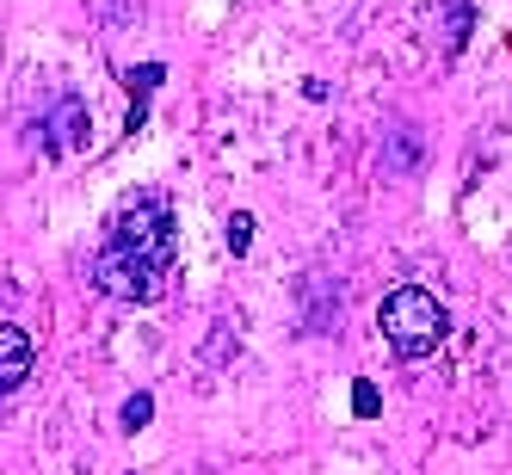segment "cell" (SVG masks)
<instances>
[{
	"label": "cell",
	"instance_id": "obj_9",
	"mask_svg": "<svg viewBox=\"0 0 512 475\" xmlns=\"http://www.w3.org/2000/svg\"><path fill=\"white\" fill-rule=\"evenodd\" d=\"M469 19H475L469 0H451V31H445V44H451V50H463V44H469Z\"/></svg>",
	"mask_w": 512,
	"mask_h": 475
},
{
	"label": "cell",
	"instance_id": "obj_11",
	"mask_svg": "<svg viewBox=\"0 0 512 475\" xmlns=\"http://www.w3.org/2000/svg\"><path fill=\"white\" fill-rule=\"evenodd\" d=\"M149 420H155V395H130L124 401V432H142Z\"/></svg>",
	"mask_w": 512,
	"mask_h": 475
},
{
	"label": "cell",
	"instance_id": "obj_12",
	"mask_svg": "<svg viewBox=\"0 0 512 475\" xmlns=\"http://www.w3.org/2000/svg\"><path fill=\"white\" fill-rule=\"evenodd\" d=\"M247 247H253V216H247V210H235V216H229V253L241 260Z\"/></svg>",
	"mask_w": 512,
	"mask_h": 475
},
{
	"label": "cell",
	"instance_id": "obj_3",
	"mask_svg": "<svg viewBox=\"0 0 512 475\" xmlns=\"http://www.w3.org/2000/svg\"><path fill=\"white\" fill-rule=\"evenodd\" d=\"M112 241H130V247H149V253H167L173 260V210L161 192H130L112 216Z\"/></svg>",
	"mask_w": 512,
	"mask_h": 475
},
{
	"label": "cell",
	"instance_id": "obj_4",
	"mask_svg": "<svg viewBox=\"0 0 512 475\" xmlns=\"http://www.w3.org/2000/svg\"><path fill=\"white\" fill-rule=\"evenodd\" d=\"M44 136V149L50 155H75V149H87V130H93V112H87V99L81 93H62V105H56V118L50 124H38Z\"/></svg>",
	"mask_w": 512,
	"mask_h": 475
},
{
	"label": "cell",
	"instance_id": "obj_1",
	"mask_svg": "<svg viewBox=\"0 0 512 475\" xmlns=\"http://www.w3.org/2000/svg\"><path fill=\"white\" fill-rule=\"evenodd\" d=\"M377 327H383V340L395 346V358H432L438 346H445V334H451V309L438 303L432 290L401 284V290L383 297Z\"/></svg>",
	"mask_w": 512,
	"mask_h": 475
},
{
	"label": "cell",
	"instance_id": "obj_6",
	"mask_svg": "<svg viewBox=\"0 0 512 475\" xmlns=\"http://www.w3.org/2000/svg\"><path fill=\"white\" fill-rule=\"evenodd\" d=\"M303 297H309V315H303V321H309V334H327V327L340 321V284L315 272V278L303 284Z\"/></svg>",
	"mask_w": 512,
	"mask_h": 475
},
{
	"label": "cell",
	"instance_id": "obj_10",
	"mask_svg": "<svg viewBox=\"0 0 512 475\" xmlns=\"http://www.w3.org/2000/svg\"><path fill=\"white\" fill-rule=\"evenodd\" d=\"M161 81H167V68H161V62H142V68H130V93H136V99H149Z\"/></svg>",
	"mask_w": 512,
	"mask_h": 475
},
{
	"label": "cell",
	"instance_id": "obj_7",
	"mask_svg": "<svg viewBox=\"0 0 512 475\" xmlns=\"http://www.w3.org/2000/svg\"><path fill=\"white\" fill-rule=\"evenodd\" d=\"M414 161H420V142H414V130H395V142H389V161H383V167H389V173H408Z\"/></svg>",
	"mask_w": 512,
	"mask_h": 475
},
{
	"label": "cell",
	"instance_id": "obj_2",
	"mask_svg": "<svg viewBox=\"0 0 512 475\" xmlns=\"http://www.w3.org/2000/svg\"><path fill=\"white\" fill-rule=\"evenodd\" d=\"M167 266H173L167 253H149V247L105 235V247L93 253V284L118 303H155V297H167Z\"/></svg>",
	"mask_w": 512,
	"mask_h": 475
},
{
	"label": "cell",
	"instance_id": "obj_8",
	"mask_svg": "<svg viewBox=\"0 0 512 475\" xmlns=\"http://www.w3.org/2000/svg\"><path fill=\"white\" fill-rule=\"evenodd\" d=\"M352 414H358V420H377V414H383V395H377L371 377H358V383H352Z\"/></svg>",
	"mask_w": 512,
	"mask_h": 475
},
{
	"label": "cell",
	"instance_id": "obj_5",
	"mask_svg": "<svg viewBox=\"0 0 512 475\" xmlns=\"http://www.w3.org/2000/svg\"><path fill=\"white\" fill-rule=\"evenodd\" d=\"M31 364H38V352H31V334L19 321H0V395H13L25 377H31Z\"/></svg>",
	"mask_w": 512,
	"mask_h": 475
}]
</instances>
